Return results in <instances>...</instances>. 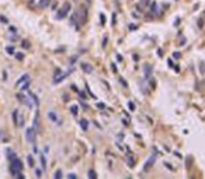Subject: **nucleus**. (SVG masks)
<instances>
[{"label":"nucleus","instance_id":"15","mask_svg":"<svg viewBox=\"0 0 205 179\" xmlns=\"http://www.w3.org/2000/svg\"><path fill=\"white\" fill-rule=\"evenodd\" d=\"M191 165H193V157H187L185 158V167H187V169H191Z\"/></svg>","mask_w":205,"mask_h":179},{"label":"nucleus","instance_id":"17","mask_svg":"<svg viewBox=\"0 0 205 179\" xmlns=\"http://www.w3.org/2000/svg\"><path fill=\"white\" fill-rule=\"evenodd\" d=\"M87 176L90 179H94V178H97V173H96V171L94 169H89V173H87Z\"/></svg>","mask_w":205,"mask_h":179},{"label":"nucleus","instance_id":"5","mask_svg":"<svg viewBox=\"0 0 205 179\" xmlns=\"http://www.w3.org/2000/svg\"><path fill=\"white\" fill-rule=\"evenodd\" d=\"M17 98L21 101L23 104H25L28 108H32V102H31V101H32V98H31L30 95H28V97H25L24 94H17Z\"/></svg>","mask_w":205,"mask_h":179},{"label":"nucleus","instance_id":"19","mask_svg":"<svg viewBox=\"0 0 205 179\" xmlns=\"http://www.w3.org/2000/svg\"><path fill=\"white\" fill-rule=\"evenodd\" d=\"M70 112H72V113H73L74 116H76V115H77V112H79V108H77L76 105H73L72 108H70Z\"/></svg>","mask_w":205,"mask_h":179},{"label":"nucleus","instance_id":"32","mask_svg":"<svg viewBox=\"0 0 205 179\" xmlns=\"http://www.w3.org/2000/svg\"><path fill=\"white\" fill-rule=\"evenodd\" d=\"M173 56H174V57H176V59H180V52H174V53H173Z\"/></svg>","mask_w":205,"mask_h":179},{"label":"nucleus","instance_id":"29","mask_svg":"<svg viewBox=\"0 0 205 179\" xmlns=\"http://www.w3.org/2000/svg\"><path fill=\"white\" fill-rule=\"evenodd\" d=\"M107 42H108V36H104V39H102V46H104V48H105Z\"/></svg>","mask_w":205,"mask_h":179},{"label":"nucleus","instance_id":"36","mask_svg":"<svg viewBox=\"0 0 205 179\" xmlns=\"http://www.w3.org/2000/svg\"><path fill=\"white\" fill-rule=\"evenodd\" d=\"M111 69H113V72H117V67H115V64H114V63L111 64Z\"/></svg>","mask_w":205,"mask_h":179},{"label":"nucleus","instance_id":"37","mask_svg":"<svg viewBox=\"0 0 205 179\" xmlns=\"http://www.w3.org/2000/svg\"><path fill=\"white\" fill-rule=\"evenodd\" d=\"M56 6H58V3L56 1H53V3H52V9H56Z\"/></svg>","mask_w":205,"mask_h":179},{"label":"nucleus","instance_id":"10","mask_svg":"<svg viewBox=\"0 0 205 179\" xmlns=\"http://www.w3.org/2000/svg\"><path fill=\"white\" fill-rule=\"evenodd\" d=\"M82 70H83L84 73H87V74H90V73L93 72V66H91L90 63L83 62V63H82Z\"/></svg>","mask_w":205,"mask_h":179},{"label":"nucleus","instance_id":"9","mask_svg":"<svg viewBox=\"0 0 205 179\" xmlns=\"http://www.w3.org/2000/svg\"><path fill=\"white\" fill-rule=\"evenodd\" d=\"M152 66L150 64H145L143 66V73H145V78L148 80V78H150V76H152Z\"/></svg>","mask_w":205,"mask_h":179},{"label":"nucleus","instance_id":"4","mask_svg":"<svg viewBox=\"0 0 205 179\" xmlns=\"http://www.w3.org/2000/svg\"><path fill=\"white\" fill-rule=\"evenodd\" d=\"M70 11V3L69 1H65L62 4V7L58 10V18H65V17L68 16V13Z\"/></svg>","mask_w":205,"mask_h":179},{"label":"nucleus","instance_id":"31","mask_svg":"<svg viewBox=\"0 0 205 179\" xmlns=\"http://www.w3.org/2000/svg\"><path fill=\"white\" fill-rule=\"evenodd\" d=\"M77 92H79V94H80V97H82V98H86V97H87L84 91H77Z\"/></svg>","mask_w":205,"mask_h":179},{"label":"nucleus","instance_id":"18","mask_svg":"<svg viewBox=\"0 0 205 179\" xmlns=\"http://www.w3.org/2000/svg\"><path fill=\"white\" fill-rule=\"evenodd\" d=\"M62 176H63V173H62V169H58L56 172H55V175H53V178H56V179L62 178Z\"/></svg>","mask_w":205,"mask_h":179},{"label":"nucleus","instance_id":"23","mask_svg":"<svg viewBox=\"0 0 205 179\" xmlns=\"http://www.w3.org/2000/svg\"><path fill=\"white\" fill-rule=\"evenodd\" d=\"M27 160H28V165H30V167H34V160H32V157L28 155V157H27Z\"/></svg>","mask_w":205,"mask_h":179},{"label":"nucleus","instance_id":"34","mask_svg":"<svg viewBox=\"0 0 205 179\" xmlns=\"http://www.w3.org/2000/svg\"><path fill=\"white\" fill-rule=\"evenodd\" d=\"M115 20H117V14H113V25H115Z\"/></svg>","mask_w":205,"mask_h":179},{"label":"nucleus","instance_id":"1","mask_svg":"<svg viewBox=\"0 0 205 179\" xmlns=\"http://www.w3.org/2000/svg\"><path fill=\"white\" fill-rule=\"evenodd\" d=\"M86 18H87V14H86L84 9H83V13H82V10H77V11H74L73 14H72V17H70V24H72L76 29H79V28L83 25V22H84Z\"/></svg>","mask_w":205,"mask_h":179},{"label":"nucleus","instance_id":"33","mask_svg":"<svg viewBox=\"0 0 205 179\" xmlns=\"http://www.w3.org/2000/svg\"><path fill=\"white\" fill-rule=\"evenodd\" d=\"M68 178H69V179H76L77 176H76L74 173H69V175H68Z\"/></svg>","mask_w":205,"mask_h":179},{"label":"nucleus","instance_id":"28","mask_svg":"<svg viewBox=\"0 0 205 179\" xmlns=\"http://www.w3.org/2000/svg\"><path fill=\"white\" fill-rule=\"evenodd\" d=\"M100 21H101V25L105 24V17H104V14H100Z\"/></svg>","mask_w":205,"mask_h":179},{"label":"nucleus","instance_id":"25","mask_svg":"<svg viewBox=\"0 0 205 179\" xmlns=\"http://www.w3.org/2000/svg\"><path fill=\"white\" fill-rule=\"evenodd\" d=\"M16 59H17V60H23L24 55H23V53H16Z\"/></svg>","mask_w":205,"mask_h":179},{"label":"nucleus","instance_id":"35","mask_svg":"<svg viewBox=\"0 0 205 179\" xmlns=\"http://www.w3.org/2000/svg\"><path fill=\"white\" fill-rule=\"evenodd\" d=\"M129 109H131V111H133V109H135V106H133V104H132V102H129Z\"/></svg>","mask_w":205,"mask_h":179},{"label":"nucleus","instance_id":"12","mask_svg":"<svg viewBox=\"0 0 205 179\" xmlns=\"http://www.w3.org/2000/svg\"><path fill=\"white\" fill-rule=\"evenodd\" d=\"M154 162V157H150V160H148V162L145 164V167H143V171H149V167H152Z\"/></svg>","mask_w":205,"mask_h":179},{"label":"nucleus","instance_id":"8","mask_svg":"<svg viewBox=\"0 0 205 179\" xmlns=\"http://www.w3.org/2000/svg\"><path fill=\"white\" fill-rule=\"evenodd\" d=\"M150 13H152L153 16H159V14H160L159 6H157L156 1H152V4H150Z\"/></svg>","mask_w":205,"mask_h":179},{"label":"nucleus","instance_id":"14","mask_svg":"<svg viewBox=\"0 0 205 179\" xmlns=\"http://www.w3.org/2000/svg\"><path fill=\"white\" fill-rule=\"evenodd\" d=\"M18 115H20V112H18V111H14V112H13V122H14V125H16V126L18 125Z\"/></svg>","mask_w":205,"mask_h":179},{"label":"nucleus","instance_id":"20","mask_svg":"<svg viewBox=\"0 0 205 179\" xmlns=\"http://www.w3.org/2000/svg\"><path fill=\"white\" fill-rule=\"evenodd\" d=\"M197 25H198L199 29H201V28H204V18H198V21H197Z\"/></svg>","mask_w":205,"mask_h":179},{"label":"nucleus","instance_id":"2","mask_svg":"<svg viewBox=\"0 0 205 179\" xmlns=\"http://www.w3.org/2000/svg\"><path fill=\"white\" fill-rule=\"evenodd\" d=\"M9 160H10V171H11V173L14 176H17V173H20L23 171V162L20 161L17 158V155L13 154V152H11V157Z\"/></svg>","mask_w":205,"mask_h":179},{"label":"nucleus","instance_id":"24","mask_svg":"<svg viewBox=\"0 0 205 179\" xmlns=\"http://www.w3.org/2000/svg\"><path fill=\"white\" fill-rule=\"evenodd\" d=\"M21 45H23L24 49H28V48H30V42H28V41H23V42H21Z\"/></svg>","mask_w":205,"mask_h":179},{"label":"nucleus","instance_id":"16","mask_svg":"<svg viewBox=\"0 0 205 179\" xmlns=\"http://www.w3.org/2000/svg\"><path fill=\"white\" fill-rule=\"evenodd\" d=\"M80 126H82L83 130H87V127H89V122H87L86 119H82V120H80Z\"/></svg>","mask_w":205,"mask_h":179},{"label":"nucleus","instance_id":"30","mask_svg":"<svg viewBox=\"0 0 205 179\" xmlns=\"http://www.w3.org/2000/svg\"><path fill=\"white\" fill-rule=\"evenodd\" d=\"M35 175H37L38 178H41V176H42V172H41V169H37V171H35Z\"/></svg>","mask_w":205,"mask_h":179},{"label":"nucleus","instance_id":"7","mask_svg":"<svg viewBox=\"0 0 205 179\" xmlns=\"http://www.w3.org/2000/svg\"><path fill=\"white\" fill-rule=\"evenodd\" d=\"M25 136H27V141L34 143V141H35V129L34 127H28V129H27Z\"/></svg>","mask_w":205,"mask_h":179},{"label":"nucleus","instance_id":"11","mask_svg":"<svg viewBox=\"0 0 205 179\" xmlns=\"http://www.w3.org/2000/svg\"><path fill=\"white\" fill-rule=\"evenodd\" d=\"M48 117H49V120H52V122H55V123H59L61 125V120L58 119V115H56V112H53V111H51V112H48Z\"/></svg>","mask_w":205,"mask_h":179},{"label":"nucleus","instance_id":"27","mask_svg":"<svg viewBox=\"0 0 205 179\" xmlns=\"http://www.w3.org/2000/svg\"><path fill=\"white\" fill-rule=\"evenodd\" d=\"M6 50H7V53H14V48L13 46H7Z\"/></svg>","mask_w":205,"mask_h":179},{"label":"nucleus","instance_id":"13","mask_svg":"<svg viewBox=\"0 0 205 179\" xmlns=\"http://www.w3.org/2000/svg\"><path fill=\"white\" fill-rule=\"evenodd\" d=\"M49 4H51V0H40V3H38V6H40L41 9H45Z\"/></svg>","mask_w":205,"mask_h":179},{"label":"nucleus","instance_id":"3","mask_svg":"<svg viewBox=\"0 0 205 179\" xmlns=\"http://www.w3.org/2000/svg\"><path fill=\"white\" fill-rule=\"evenodd\" d=\"M28 85H30V76L28 74L21 76V77L18 78V81L16 83V87H18V88H21V90H27Z\"/></svg>","mask_w":205,"mask_h":179},{"label":"nucleus","instance_id":"6","mask_svg":"<svg viewBox=\"0 0 205 179\" xmlns=\"http://www.w3.org/2000/svg\"><path fill=\"white\" fill-rule=\"evenodd\" d=\"M126 164H128L129 168H133L135 164H136V158H135V155H133L129 150H128V155H126Z\"/></svg>","mask_w":205,"mask_h":179},{"label":"nucleus","instance_id":"21","mask_svg":"<svg viewBox=\"0 0 205 179\" xmlns=\"http://www.w3.org/2000/svg\"><path fill=\"white\" fill-rule=\"evenodd\" d=\"M199 70H201V73H202V74H204L205 73V62H199Z\"/></svg>","mask_w":205,"mask_h":179},{"label":"nucleus","instance_id":"26","mask_svg":"<svg viewBox=\"0 0 205 179\" xmlns=\"http://www.w3.org/2000/svg\"><path fill=\"white\" fill-rule=\"evenodd\" d=\"M61 73H62V70H61V69H56V70H55V73H53V78L58 77V76H59Z\"/></svg>","mask_w":205,"mask_h":179},{"label":"nucleus","instance_id":"22","mask_svg":"<svg viewBox=\"0 0 205 179\" xmlns=\"http://www.w3.org/2000/svg\"><path fill=\"white\" fill-rule=\"evenodd\" d=\"M41 164H42V168L45 169V168H46V158L44 155H41Z\"/></svg>","mask_w":205,"mask_h":179}]
</instances>
